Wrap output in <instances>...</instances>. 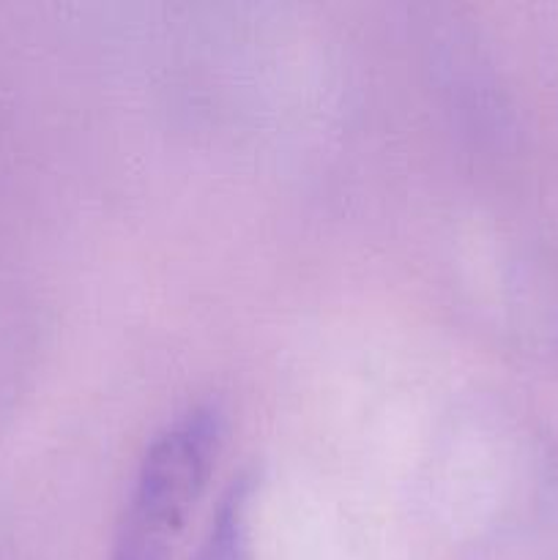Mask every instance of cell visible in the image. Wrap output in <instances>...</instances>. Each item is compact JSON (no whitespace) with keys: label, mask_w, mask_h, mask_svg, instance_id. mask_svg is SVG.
<instances>
[{"label":"cell","mask_w":558,"mask_h":560,"mask_svg":"<svg viewBox=\"0 0 558 560\" xmlns=\"http://www.w3.org/2000/svg\"><path fill=\"white\" fill-rule=\"evenodd\" d=\"M217 402L186 405L148 443L113 536L109 560H175L224 446Z\"/></svg>","instance_id":"6da1fadb"},{"label":"cell","mask_w":558,"mask_h":560,"mask_svg":"<svg viewBox=\"0 0 558 560\" xmlns=\"http://www.w3.org/2000/svg\"><path fill=\"white\" fill-rule=\"evenodd\" d=\"M260 503V476L244 468L219 495L206 536L191 560H255V514Z\"/></svg>","instance_id":"7a4b0ae2"}]
</instances>
